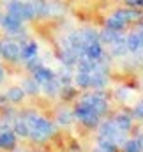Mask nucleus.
<instances>
[{"instance_id": "obj_4", "label": "nucleus", "mask_w": 143, "mask_h": 152, "mask_svg": "<svg viewBox=\"0 0 143 152\" xmlns=\"http://www.w3.org/2000/svg\"><path fill=\"white\" fill-rule=\"evenodd\" d=\"M36 55H37V46L34 42H27V44L20 46V57H23L27 60H32V58H36Z\"/></svg>"}, {"instance_id": "obj_8", "label": "nucleus", "mask_w": 143, "mask_h": 152, "mask_svg": "<svg viewBox=\"0 0 143 152\" xmlns=\"http://www.w3.org/2000/svg\"><path fill=\"white\" fill-rule=\"evenodd\" d=\"M129 126H131V120H129L125 115H120V117L117 118V127H118L120 131H122V129H124V131L129 129Z\"/></svg>"}, {"instance_id": "obj_7", "label": "nucleus", "mask_w": 143, "mask_h": 152, "mask_svg": "<svg viewBox=\"0 0 143 152\" xmlns=\"http://www.w3.org/2000/svg\"><path fill=\"white\" fill-rule=\"evenodd\" d=\"M14 131L18 133V134H21V136H28V124H27V120H16V124H14Z\"/></svg>"}, {"instance_id": "obj_14", "label": "nucleus", "mask_w": 143, "mask_h": 152, "mask_svg": "<svg viewBox=\"0 0 143 152\" xmlns=\"http://www.w3.org/2000/svg\"><path fill=\"white\" fill-rule=\"evenodd\" d=\"M0 23H2V14H0Z\"/></svg>"}, {"instance_id": "obj_12", "label": "nucleus", "mask_w": 143, "mask_h": 152, "mask_svg": "<svg viewBox=\"0 0 143 152\" xmlns=\"http://www.w3.org/2000/svg\"><path fill=\"white\" fill-rule=\"evenodd\" d=\"M138 143H140V147H143V136L140 138V140H138Z\"/></svg>"}, {"instance_id": "obj_13", "label": "nucleus", "mask_w": 143, "mask_h": 152, "mask_svg": "<svg viewBox=\"0 0 143 152\" xmlns=\"http://www.w3.org/2000/svg\"><path fill=\"white\" fill-rule=\"evenodd\" d=\"M2 76H4V71H2V67H0V80H2Z\"/></svg>"}, {"instance_id": "obj_15", "label": "nucleus", "mask_w": 143, "mask_h": 152, "mask_svg": "<svg viewBox=\"0 0 143 152\" xmlns=\"http://www.w3.org/2000/svg\"><path fill=\"white\" fill-rule=\"evenodd\" d=\"M0 131H4V129H2V126H0Z\"/></svg>"}, {"instance_id": "obj_1", "label": "nucleus", "mask_w": 143, "mask_h": 152, "mask_svg": "<svg viewBox=\"0 0 143 152\" xmlns=\"http://www.w3.org/2000/svg\"><path fill=\"white\" fill-rule=\"evenodd\" d=\"M0 53L9 60H16V58H20V46L12 41H5L0 44Z\"/></svg>"}, {"instance_id": "obj_10", "label": "nucleus", "mask_w": 143, "mask_h": 152, "mask_svg": "<svg viewBox=\"0 0 143 152\" xmlns=\"http://www.w3.org/2000/svg\"><path fill=\"white\" fill-rule=\"evenodd\" d=\"M23 90H27V92H30V94H32V92H36V90H37V81H36V80H34V81H27Z\"/></svg>"}, {"instance_id": "obj_11", "label": "nucleus", "mask_w": 143, "mask_h": 152, "mask_svg": "<svg viewBox=\"0 0 143 152\" xmlns=\"http://www.w3.org/2000/svg\"><path fill=\"white\" fill-rule=\"evenodd\" d=\"M134 115H136V117H142V118H143V101L138 104V106H136V108H134Z\"/></svg>"}, {"instance_id": "obj_5", "label": "nucleus", "mask_w": 143, "mask_h": 152, "mask_svg": "<svg viewBox=\"0 0 143 152\" xmlns=\"http://www.w3.org/2000/svg\"><path fill=\"white\" fill-rule=\"evenodd\" d=\"M23 94H25L23 88H20V87H12V88H9V92H7V99L12 101V103H18V101L23 99Z\"/></svg>"}, {"instance_id": "obj_3", "label": "nucleus", "mask_w": 143, "mask_h": 152, "mask_svg": "<svg viewBox=\"0 0 143 152\" xmlns=\"http://www.w3.org/2000/svg\"><path fill=\"white\" fill-rule=\"evenodd\" d=\"M14 143H16L14 133H11V131H7V129L0 131V149H12Z\"/></svg>"}, {"instance_id": "obj_6", "label": "nucleus", "mask_w": 143, "mask_h": 152, "mask_svg": "<svg viewBox=\"0 0 143 152\" xmlns=\"http://www.w3.org/2000/svg\"><path fill=\"white\" fill-rule=\"evenodd\" d=\"M143 46V42H142V37L140 36H131V37L127 39V48L131 50V51H140V48Z\"/></svg>"}, {"instance_id": "obj_9", "label": "nucleus", "mask_w": 143, "mask_h": 152, "mask_svg": "<svg viewBox=\"0 0 143 152\" xmlns=\"http://www.w3.org/2000/svg\"><path fill=\"white\" fill-rule=\"evenodd\" d=\"M140 143H138V140H133V142H127V145H125V151L127 152H140Z\"/></svg>"}, {"instance_id": "obj_2", "label": "nucleus", "mask_w": 143, "mask_h": 152, "mask_svg": "<svg viewBox=\"0 0 143 152\" xmlns=\"http://www.w3.org/2000/svg\"><path fill=\"white\" fill-rule=\"evenodd\" d=\"M0 25L5 30H9V32H18L21 28V20L16 18V16H12V14H7L5 18H2V23Z\"/></svg>"}]
</instances>
